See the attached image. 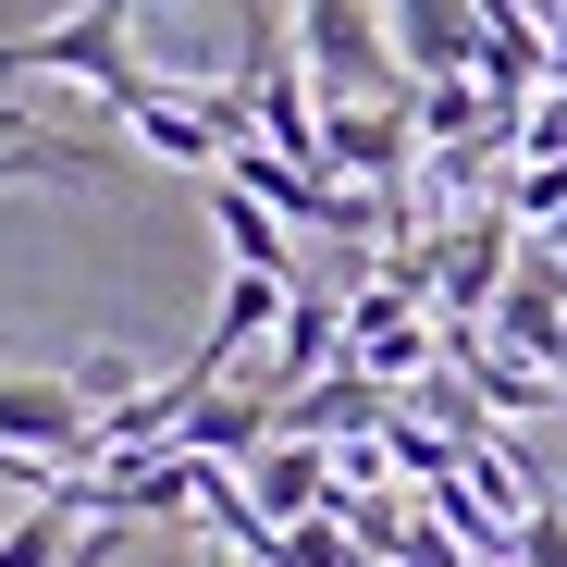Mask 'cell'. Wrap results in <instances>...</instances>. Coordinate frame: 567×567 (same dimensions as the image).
I'll return each mask as SVG.
<instances>
[{
    "label": "cell",
    "mask_w": 567,
    "mask_h": 567,
    "mask_svg": "<svg viewBox=\"0 0 567 567\" xmlns=\"http://www.w3.org/2000/svg\"><path fill=\"white\" fill-rule=\"evenodd\" d=\"M124 25H136V0H86V13H62L38 38H0V86H13V74H86L112 112H136V100H161L173 74H148Z\"/></svg>",
    "instance_id": "cell-1"
},
{
    "label": "cell",
    "mask_w": 567,
    "mask_h": 567,
    "mask_svg": "<svg viewBox=\"0 0 567 567\" xmlns=\"http://www.w3.org/2000/svg\"><path fill=\"white\" fill-rule=\"evenodd\" d=\"M297 62L321 100H408V62H395V25L383 0H297Z\"/></svg>",
    "instance_id": "cell-2"
},
{
    "label": "cell",
    "mask_w": 567,
    "mask_h": 567,
    "mask_svg": "<svg viewBox=\"0 0 567 567\" xmlns=\"http://www.w3.org/2000/svg\"><path fill=\"white\" fill-rule=\"evenodd\" d=\"M0 444L38 468H74V456H100V420H86V395L62 370H0Z\"/></svg>",
    "instance_id": "cell-3"
},
{
    "label": "cell",
    "mask_w": 567,
    "mask_h": 567,
    "mask_svg": "<svg viewBox=\"0 0 567 567\" xmlns=\"http://www.w3.org/2000/svg\"><path fill=\"white\" fill-rule=\"evenodd\" d=\"M420 100V86H408ZM408 100H321V173H408L420 112Z\"/></svg>",
    "instance_id": "cell-4"
},
{
    "label": "cell",
    "mask_w": 567,
    "mask_h": 567,
    "mask_svg": "<svg viewBox=\"0 0 567 567\" xmlns=\"http://www.w3.org/2000/svg\"><path fill=\"white\" fill-rule=\"evenodd\" d=\"M271 333H284V284H271V271H223V309H210L198 346H185V383L223 395V370H235L247 346H271Z\"/></svg>",
    "instance_id": "cell-5"
},
{
    "label": "cell",
    "mask_w": 567,
    "mask_h": 567,
    "mask_svg": "<svg viewBox=\"0 0 567 567\" xmlns=\"http://www.w3.org/2000/svg\"><path fill=\"white\" fill-rule=\"evenodd\" d=\"M383 25H395L408 74H468L482 62V0H383Z\"/></svg>",
    "instance_id": "cell-6"
},
{
    "label": "cell",
    "mask_w": 567,
    "mask_h": 567,
    "mask_svg": "<svg viewBox=\"0 0 567 567\" xmlns=\"http://www.w3.org/2000/svg\"><path fill=\"white\" fill-rule=\"evenodd\" d=\"M198 198H210V223H223V247H235V271H271V284H297V223H284L271 198H247L235 173H210Z\"/></svg>",
    "instance_id": "cell-7"
},
{
    "label": "cell",
    "mask_w": 567,
    "mask_h": 567,
    "mask_svg": "<svg viewBox=\"0 0 567 567\" xmlns=\"http://www.w3.org/2000/svg\"><path fill=\"white\" fill-rule=\"evenodd\" d=\"M346 333H358V383H408V370L432 358V333H420V297L395 284V297H358L346 309Z\"/></svg>",
    "instance_id": "cell-8"
},
{
    "label": "cell",
    "mask_w": 567,
    "mask_h": 567,
    "mask_svg": "<svg viewBox=\"0 0 567 567\" xmlns=\"http://www.w3.org/2000/svg\"><path fill=\"white\" fill-rule=\"evenodd\" d=\"M74 530H86V482L62 468L38 506H13V518H0V567H62V555H74Z\"/></svg>",
    "instance_id": "cell-9"
},
{
    "label": "cell",
    "mask_w": 567,
    "mask_h": 567,
    "mask_svg": "<svg viewBox=\"0 0 567 567\" xmlns=\"http://www.w3.org/2000/svg\"><path fill=\"white\" fill-rule=\"evenodd\" d=\"M235 482H247V506H259L271 530H297V518H321V456H309V432H297V444H259V456L235 468Z\"/></svg>",
    "instance_id": "cell-10"
},
{
    "label": "cell",
    "mask_w": 567,
    "mask_h": 567,
    "mask_svg": "<svg viewBox=\"0 0 567 567\" xmlns=\"http://www.w3.org/2000/svg\"><path fill=\"white\" fill-rule=\"evenodd\" d=\"M494 271H506V223H468V235L444 247V284H432V297H444V346L468 333V309H482V297H506Z\"/></svg>",
    "instance_id": "cell-11"
},
{
    "label": "cell",
    "mask_w": 567,
    "mask_h": 567,
    "mask_svg": "<svg viewBox=\"0 0 567 567\" xmlns=\"http://www.w3.org/2000/svg\"><path fill=\"white\" fill-rule=\"evenodd\" d=\"M468 74H494V100H518V86H555V50L530 13H482V62Z\"/></svg>",
    "instance_id": "cell-12"
},
{
    "label": "cell",
    "mask_w": 567,
    "mask_h": 567,
    "mask_svg": "<svg viewBox=\"0 0 567 567\" xmlns=\"http://www.w3.org/2000/svg\"><path fill=\"white\" fill-rule=\"evenodd\" d=\"M62 383H74V395H86V420H112V408H124V395H148V370H136V358H124V346H86V358H74V370H62Z\"/></svg>",
    "instance_id": "cell-13"
},
{
    "label": "cell",
    "mask_w": 567,
    "mask_h": 567,
    "mask_svg": "<svg viewBox=\"0 0 567 567\" xmlns=\"http://www.w3.org/2000/svg\"><path fill=\"white\" fill-rule=\"evenodd\" d=\"M124 530H136V518H100V530H74V555H62V567H112V555H124Z\"/></svg>",
    "instance_id": "cell-14"
},
{
    "label": "cell",
    "mask_w": 567,
    "mask_h": 567,
    "mask_svg": "<svg viewBox=\"0 0 567 567\" xmlns=\"http://www.w3.org/2000/svg\"><path fill=\"white\" fill-rule=\"evenodd\" d=\"M482 13H530V25H555V13H567V0H482Z\"/></svg>",
    "instance_id": "cell-15"
},
{
    "label": "cell",
    "mask_w": 567,
    "mask_h": 567,
    "mask_svg": "<svg viewBox=\"0 0 567 567\" xmlns=\"http://www.w3.org/2000/svg\"><path fill=\"white\" fill-rule=\"evenodd\" d=\"M543 50H555V86H567V13H555V25H543Z\"/></svg>",
    "instance_id": "cell-16"
}]
</instances>
